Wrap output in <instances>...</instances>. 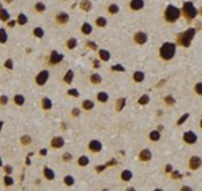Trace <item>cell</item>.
<instances>
[{"label": "cell", "mask_w": 202, "mask_h": 191, "mask_svg": "<svg viewBox=\"0 0 202 191\" xmlns=\"http://www.w3.org/2000/svg\"><path fill=\"white\" fill-rule=\"evenodd\" d=\"M177 54V43L174 42H164L159 47V58L164 62L173 61Z\"/></svg>", "instance_id": "1"}, {"label": "cell", "mask_w": 202, "mask_h": 191, "mask_svg": "<svg viewBox=\"0 0 202 191\" xmlns=\"http://www.w3.org/2000/svg\"><path fill=\"white\" fill-rule=\"evenodd\" d=\"M181 15H182L181 8H178L177 6H174V4H168V6H166V8H164L163 19L167 22V23L173 24V23H177V22L179 20Z\"/></svg>", "instance_id": "2"}, {"label": "cell", "mask_w": 202, "mask_h": 191, "mask_svg": "<svg viewBox=\"0 0 202 191\" xmlns=\"http://www.w3.org/2000/svg\"><path fill=\"white\" fill-rule=\"evenodd\" d=\"M195 34H197V30H195L194 27H190V28H187L186 31L178 34L177 45L182 46V47H189V46L191 45V42H193V39H194Z\"/></svg>", "instance_id": "3"}, {"label": "cell", "mask_w": 202, "mask_h": 191, "mask_svg": "<svg viewBox=\"0 0 202 191\" xmlns=\"http://www.w3.org/2000/svg\"><path fill=\"white\" fill-rule=\"evenodd\" d=\"M181 11H182V15H183V17H185L187 22L194 20L195 17H197V15H198V8L195 7L191 1H185V3H183V6H182V10Z\"/></svg>", "instance_id": "4"}, {"label": "cell", "mask_w": 202, "mask_h": 191, "mask_svg": "<svg viewBox=\"0 0 202 191\" xmlns=\"http://www.w3.org/2000/svg\"><path fill=\"white\" fill-rule=\"evenodd\" d=\"M133 41H135L136 45H139V46L146 45L147 42H148V34L144 31H136L133 34Z\"/></svg>", "instance_id": "5"}, {"label": "cell", "mask_w": 202, "mask_h": 191, "mask_svg": "<svg viewBox=\"0 0 202 191\" xmlns=\"http://www.w3.org/2000/svg\"><path fill=\"white\" fill-rule=\"evenodd\" d=\"M183 141L186 144H189V146H194L195 143L198 141V136H197L195 132H193V131H186L183 133Z\"/></svg>", "instance_id": "6"}, {"label": "cell", "mask_w": 202, "mask_h": 191, "mask_svg": "<svg viewBox=\"0 0 202 191\" xmlns=\"http://www.w3.org/2000/svg\"><path fill=\"white\" fill-rule=\"evenodd\" d=\"M202 166V159L199 156H191L189 159V168L191 171H197L199 170Z\"/></svg>", "instance_id": "7"}, {"label": "cell", "mask_w": 202, "mask_h": 191, "mask_svg": "<svg viewBox=\"0 0 202 191\" xmlns=\"http://www.w3.org/2000/svg\"><path fill=\"white\" fill-rule=\"evenodd\" d=\"M144 6H146L144 0H129V10H131V11L137 12V11L143 10Z\"/></svg>", "instance_id": "8"}, {"label": "cell", "mask_w": 202, "mask_h": 191, "mask_svg": "<svg viewBox=\"0 0 202 191\" xmlns=\"http://www.w3.org/2000/svg\"><path fill=\"white\" fill-rule=\"evenodd\" d=\"M152 159V152H151V150H148V148H144V150H142L139 152V160L140 162H150V160Z\"/></svg>", "instance_id": "9"}, {"label": "cell", "mask_w": 202, "mask_h": 191, "mask_svg": "<svg viewBox=\"0 0 202 191\" xmlns=\"http://www.w3.org/2000/svg\"><path fill=\"white\" fill-rule=\"evenodd\" d=\"M88 147H89V150H90L93 153H98V152H101V150H102V144H101V141H98V140H92Z\"/></svg>", "instance_id": "10"}, {"label": "cell", "mask_w": 202, "mask_h": 191, "mask_svg": "<svg viewBox=\"0 0 202 191\" xmlns=\"http://www.w3.org/2000/svg\"><path fill=\"white\" fill-rule=\"evenodd\" d=\"M47 80H49V71H47V70H42V71L36 76V80L35 81H36L38 85H45Z\"/></svg>", "instance_id": "11"}, {"label": "cell", "mask_w": 202, "mask_h": 191, "mask_svg": "<svg viewBox=\"0 0 202 191\" xmlns=\"http://www.w3.org/2000/svg\"><path fill=\"white\" fill-rule=\"evenodd\" d=\"M62 59H63L62 54H59V52H57V51H51V54H50V63H51V65H57V63H59Z\"/></svg>", "instance_id": "12"}, {"label": "cell", "mask_w": 202, "mask_h": 191, "mask_svg": "<svg viewBox=\"0 0 202 191\" xmlns=\"http://www.w3.org/2000/svg\"><path fill=\"white\" fill-rule=\"evenodd\" d=\"M65 146V140H63V137H61V136H55L54 139L51 140V147L53 148H62V147Z\"/></svg>", "instance_id": "13"}, {"label": "cell", "mask_w": 202, "mask_h": 191, "mask_svg": "<svg viewBox=\"0 0 202 191\" xmlns=\"http://www.w3.org/2000/svg\"><path fill=\"white\" fill-rule=\"evenodd\" d=\"M126 105H127V98L124 97H120L116 100V104H115V108L117 112H121L123 109L126 108Z\"/></svg>", "instance_id": "14"}, {"label": "cell", "mask_w": 202, "mask_h": 191, "mask_svg": "<svg viewBox=\"0 0 202 191\" xmlns=\"http://www.w3.org/2000/svg\"><path fill=\"white\" fill-rule=\"evenodd\" d=\"M132 78H133V81H135V82L140 83V82H143V81L146 80V74H144V71H140V70H137V71H135V73H133Z\"/></svg>", "instance_id": "15"}, {"label": "cell", "mask_w": 202, "mask_h": 191, "mask_svg": "<svg viewBox=\"0 0 202 191\" xmlns=\"http://www.w3.org/2000/svg\"><path fill=\"white\" fill-rule=\"evenodd\" d=\"M132 171L131 170H124L121 171V174H120V178H121L123 182H131V179H132Z\"/></svg>", "instance_id": "16"}, {"label": "cell", "mask_w": 202, "mask_h": 191, "mask_svg": "<svg viewBox=\"0 0 202 191\" xmlns=\"http://www.w3.org/2000/svg\"><path fill=\"white\" fill-rule=\"evenodd\" d=\"M57 22H58L59 24H65V23L69 22V15H67L66 12H59V14L57 15Z\"/></svg>", "instance_id": "17"}, {"label": "cell", "mask_w": 202, "mask_h": 191, "mask_svg": "<svg viewBox=\"0 0 202 191\" xmlns=\"http://www.w3.org/2000/svg\"><path fill=\"white\" fill-rule=\"evenodd\" d=\"M98 55H100L101 61H104V62H108L109 59H111V52L108 50H104V49L98 50Z\"/></svg>", "instance_id": "18"}, {"label": "cell", "mask_w": 202, "mask_h": 191, "mask_svg": "<svg viewBox=\"0 0 202 191\" xmlns=\"http://www.w3.org/2000/svg\"><path fill=\"white\" fill-rule=\"evenodd\" d=\"M160 137H162V136H160V131H159V129H156V131H151L150 135H148V139H150L151 141H154V143L159 141Z\"/></svg>", "instance_id": "19"}, {"label": "cell", "mask_w": 202, "mask_h": 191, "mask_svg": "<svg viewBox=\"0 0 202 191\" xmlns=\"http://www.w3.org/2000/svg\"><path fill=\"white\" fill-rule=\"evenodd\" d=\"M92 31H93V27H92L90 23H84L81 26V32L84 35H90Z\"/></svg>", "instance_id": "20"}, {"label": "cell", "mask_w": 202, "mask_h": 191, "mask_svg": "<svg viewBox=\"0 0 202 191\" xmlns=\"http://www.w3.org/2000/svg\"><path fill=\"white\" fill-rule=\"evenodd\" d=\"M107 24H108V20H107L104 16H98L97 19H96V26H97V27L104 28V27H107Z\"/></svg>", "instance_id": "21"}, {"label": "cell", "mask_w": 202, "mask_h": 191, "mask_svg": "<svg viewBox=\"0 0 202 191\" xmlns=\"http://www.w3.org/2000/svg\"><path fill=\"white\" fill-rule=\"evenodd\" d=\"M108 12L111 15H116V14H119V12H120V7H119L116 3L109 4V6H108Z\"/></svg>", "instance_id": "22"}, {"label": "cell", "mask_w": 202, "mask_h": 191, "mask_svg": "<svg viewBox=\"0 0 202 191\" xmlns=\"http://www.w3.org/2000/svg\"><path fill=\"white\" fill-rule=\"evenodd\" d=\"M80 7L81 10H84V11H90L92 10V1H89V0H82L80 3Z\"/></svg>", "instance_id": "23"}, {"label": "cell", "mask_w": 202, "mask_h": 191, "mask_svg": "<svg viewBox=\"0 0 202 191\" xmlns=\"http://www.w3.org/2000/svg\"><path fill=\"white\" fill-rule=\"evenodd\" d=\"M82 108L85 111H92L94 108V102L92 100H84L82 101Z\"/></svg>", "instance_id": "24"}, {"label": "cell", "mask_w": 202, "mask_h": 191, "mask_svg": "<svg viewBox=\"0 0 202 191\" xmlns=\"http://www.w3.org/2000/svg\"><path fill=\"white\" fill-rule=\"evenodd\" d=\"M43 172H45L46 179H49V181H53V179L55 178V174H54V171L50 170L49 167H45V170H43Z\"/></svg>", "instance_id": "25"}, {"label": "cell", "mask_w": 202, "mask_h": 191, "mask_svg": "<svg viewBox=\"0 0 202 191\" xmlns=\"http://www.w3.org/2000/svg\"><path fill=\"white\" fill-rule=\"evenodd\" d=\"M73 77H74V71L73 70H67L66 76H65V78H63V81H65V83H72V81H73Z\"/></svg>", "instance_id": "26"}, {"label": "cell", "mask_w": 202, "mask_h": 191, "mask_svg": "<svg viewBox=\"0 0 202 191\" xmlns=\"http://www.w3.org/2000/svg\"><path fill=\"white\" fill-rule=\"evenodd\" d=\"M97 100L100 101V102H107V101L109 100L108 93H105V92H100V93L97 94Z\"/></svg>", "instance_id": "27"}, {"label": "cell", "mask_w": 202, "mask_h": 191, "mask_svg": "<svg viewBox=\"0 0 202 191\" xmlns=\"http://www.w3.org/2000/svg\"><path fill=\"white\" fill-rule=\"evenodd\" d=\"M66 47H67L69 50L76 49V47H77V39H76V38H70L69 41L66 42Z\"/></svg>", "instance_id": "28"}, {"label": "cell", "mask_w": 202, "mask_h": 191, "mask_svg": "<svg viewBox=\"0 0 202 191\" xmlns=\"http://www.w3.org/2000/svg\"><path fill=\"white\" fill-rule=\"evenodd\" d=\"M89 164V157L88 156H80L78 157V166H81V167H85V166H88Z\"/></svg>", "instance_id": "29"}, {"label": "cell", "mask_w": 202, "mask_h": 191, "mask_svg": "<svg viewBox=\"0 0 202 191\" xmlns=\"http://www.w3.org/2000/svg\"><path fill=\"white\" fill-rule=\"evenodd\" d=\"M101 81H102V78H101L100 74H92L90 76V82L94 83V85H97V83H100Z\"/></svg>", "instance_id": "30"}, {"label": "cell", "mask_w": 202, "mask_h": 191, "mask_svg": "<svg viewBox=\"0 0 202 191\" xmlns=\"http://www.w3.org/2000/svg\"><path fill=\"white\" fill-rule=\"evenodd\" d=\"M42 106H43V109H46V111L51 109V106H53L51 100H49V98H43L42 100Z\"/></svg>", "instance_id": "31"}, {"label": "cell", "mask_w": 202, "mask_h": 191, "mask_svg": "<svg viewBox=\"0 0 202 191\" xmlns=\"http://www.w3.org/2000/svg\"><path fill=\"white\" fill-rule=\"evenodd\" d=\"M137 102H139V105L148 104V102H150V96H148V94H143V96L139 98V101H137Z\"/></svg>", "instance_id": "32"}, {"label": "cell", "mask_w": 202, "mask_h": 191, "mask_svg": "<svg viewBox=\"0 0 202 191\" xmlns=\"http://www.w3.org/2000/svg\"><path fill=\"white\" fill-rule=\"evenodd\" d=\"M190 117V113H185L183 116H181V117L178 118V121H177V125H182V124H185L186 120Z\"/></svg>", "instance_id": "33"}, {"label": "cell", "mask_w": 202, "mask_h": 191, "mask_svg": "<svg viewBox=\"0 0 202 191\" xmlns=\"http://www.w3.org/2000/svg\"><path fill=\"white\" fill-rule=\"evenodd\" d=\"M194 92L195 94H198V96H202V82H197L194 85Z\"/></svg>", "instance_id": "34"}, {"label": "cell", "mask_w": 202, "mask_h": 191, "mask_svg": "<svg viewBox=\"0 0 202 191\" xmlns=\"http://www.w3.org/2000/svg\"><path fill=\"white\" fill-rule=\"evenodd\" d=\"M63 182H65L66 186H73V184H74V178L72 176V175H67V176H65Z\"/></svg>", "instance_id": "35"}, {"label": "cell", "mask_w": 202, "mask_h": 191, "mask_svg": "<svg viewBox=\"0 0 202 191\" xmlns=\"http://www.w3.org/2000/svg\"><path fill=\"white\" fill-rule=\"evenodd\" d=\"M164 102H166V105H174L175 98L173 97V96H166V97H164Z\"/></svg>", "instance_id": "36"}, {"label": "cell", "mask_w": 202, "mask_h": 191, "mask_svg": "<svg viewBox=\"0 0 202 191\" xmlns=\"http://www.w3.org/2000/svg\"><path fill=\"white\" fill-rule=\"evenodd\" d=\"M18 23H19V24H22V26L26 24V23H27V17H26L23 14H20L19 16H18Z\"/></svg>", "instance_id": "37"}, {"label": "cell", "mask_w": 202, "mask_h": 191, "mask_svg": "<svg viewBox=\"0 0 202 191\" xmlns=\"http://www.w3.org/2000/svg\"><path fill=\"white\" fill-rule=\"evenodd\" d=\"M6 41H7V34H6V30L0 28V42H1V43H4Z\"/></svg>", "instance_id": "38"}, {"label": "cell", "mask_w": 202, "mask_h": 191, "mask_svg": "<svg viewBox=\"0 0 202 191\" xmlns=\"http://www.w3.org/2000/svg\"><path fill=\"white\" fill-rule=\"evenodd\" d=\"M8 17H10V15H8L7 11L6 10L0 11V19H1V20H8Z\"/></svg>", "instance_id": "39"}, {"label": "cell", "mask_w": 202, "mask_h": 191, "mask_svg": "<svg viewBox=\"0 0 202 191\" xmlns=\"http://www.w3.org/2000/svg\"><path fill=\"white\" fill-rule=\"evenodd\" d=\"M15 104L16 105H22L23 104V102H25V98H23V96H19V94H18V96H15Z\"/></svg>", "instance_id": "40"}, {"label": "cell", "mask_w": 202, "mask_h": 191, "mask_svg": "<svg viewBox=\"0 0 202 191\" xmlns=\"http://www.w3.org/2000/svg\"><path fill=\"white\" fill-rule=\"evenodd\" d=\"M34 35H35V36H36V38H42V36H43V30H42V28H35V30H34Z\"/></svg>", "instance_id": "41"}, {"label": "cell", "mask_w": 202, "mask_h": 191, "mask_svg": "<svg viewBox=\"0 0 202 191\" xmlns=\"http://www.w3.org/2000/svg\"><path fill=\"white\" fill-rule=\"evenodd\" d=\"M112 70H113V71H126V67L121 66V65H113V66H112Z\"/></svg>", "instance_id": "42"}, {"label": "cell", "mask_w": 202, "mask_h": 191, "mask_svg": "<svg viewBox=\"0 0 202 191\" xmlns=\"http://www.w3.org/2000/svg\"><path fill=\"white\" fill-rule=\"evenodd\" d=\"M4 183L7 184V186H11V184H14V181H12V178L6 176V178H4Z\"/></svg>", "instance_id": "43"}, {"label": "cell", "mask_w": 202, "mask_h": 191, "mask_svg": "<svg viewBox=\"0 0 202 191\" xmlns=\"http://www.w3.org/2000/svg\"><path fill=\"white\" fill-rule=\"evenodd\" d=\"M22 143H23V144L31 143V137H30V136H23V137H22Z\"/></svg>", "instance_id": "44"}, {"label": "cell", "mask_w": 202, "mask_h": 191, "mask_svg": "<svg viewBox=\"0 0 202 191\" xmlns=\"http://www.w3.org/2000/svg\"><path fill=\"white\" fill-rule=\"evenodd\" d=\"M86 45H88V47H89V49H92V50H97V45H96L94 42H88Z\"/></svg>", "instance_id": "45"}, {"label": "cell", "mask_w": 202, "mask_h": 191, "mask_svg": "<svg viewBox=\"0 0 202 191\" xmlns=\"http://www.w3.org/2000/svg\"><path fill=\"white\" fill-rule=\"evenodd\" d=\"M67 93H69L70 96H74V97H78V96H80V93H78V92H77L76 89H70V90L67 92Z\"/></svg>", "instance_id": "46"}, {"label": "cell", "mask_w": 202, "mask_h": 191, "mask_svg": "<svg viewBox=\"0 0 202 191\" xmlns=\"http://www.w3.org/2000/svg\"><path fill=\"white\" fill-rule=\"evenodd\" d=\"M171 176L174 178V179H179V178H182L181 174H179L178 171H173V172H171Z\"/></svg>", "instance_id": "47"}, {"label": "cell", "mask_w": 202, "mask_h": 191, "mask_svg": "<svg viewBox=\"0 0 202 191\" xmlns=\"http://www.w3.org/2000/svg\"><path fill=\"white\" fill-rule=\"evenodd\" d=\"M35 8L38 11H45V4H42V3H38L36 6H35Z\"/></svg>", "instance_id": "48"}, {"label": "cell", "mask_w": 202, "mask_h": 191, "mask_svg": "<svg viewBox=\"0 0 202 191\" xmlns=\"http://www.w3.org/2000/svg\"><path fill=\"white\" fill-rule=\"evenodd\" d=\"M164 171H166V174H171V172H173V166L167 164V166H166V168H164Z\"/></svg>", "instance_id": "49"}, {"label": "cell", "mask_w": 202, "mask_h": 191, "mask_svg": "<svg viewBox=\"0 0 202 191\" xmlns=\"http://www.w3.org/2000/svg\"><path fill=\"white\" fill-rule=\"evenodd\" d=\"M6 67H7V69H12V61H11V59H8L7 62H6Z\"/></svg>", "instance_id": "50"}, {"label": "cell", "mask_w": 202, "mask_h": 191, "mask_svg": "<svg viewBox=\"0 0 202 191\" xmlns=\"http://www.w3.org/2000/svg\"><path fill=\"white\" fill-rule=\"evenodd\" d=\"M7 101H8V100H7V97H6V96H1V97H0V102H1L3 105H4V104H7Z\"/></svg>", "instance_id": "51"}, {"label": "cell", "mask_w": 202, "mask_h": 191, "mask_svg": "<svg viewBox=\"0 0 202 191\" xmlns=\"http://www.w3.org/2000/svg\"><path fill=\"white\" fill-rule=\"evenodd\" d=\"M93 67L98 69V67H100V62H98V61H93Z\"/></svg>", "instance_id": "52"}, {"label": "cell", "mask_w": 202, "mask_h": 191, "mask_svg": "<svg viewBox=\"0 0 202 191\" xmlns=\"http://www.w3.org/2000/svg\"><path fill=\"white\" fill-rule=\"evenodd\" d=\"M72 115H73V116H78V115H80V111H78V109H73Z\"/></svg>", "instance_id": "53"}, {"label": "cell", "mask_w": 202, "mask_h": 191, "mask_svg": "<svg viewBox=\"0 0 202 191\" xmlns=\"http://www.w3.org/2000/svg\"><path fill=\"white\" fill-rule=\"evenodd\" d=\"M63 159H65V160H70V159H72V156H70L69 153H66V155L63 156Z\"/></svg>", "instance_id": "54"}, {"label": "cell", "mask_w": 202, "mask_h": 191, "mask_svg": "<svg viewBox=\"0 0 202 191\" xmlns=\"http://www.w3.org/2000/svg\"><path fill=\"white\" fill-rule=\"evenodd\" d=\"M11 171H12V168H11V167H6V172H7V174H10V172H11Z\"/></svg>", "instance_id": "55"}, {"label": "cell", "mask_w": 202, "mask_h": 191, "mask_svg": "<svg viewBox=\"0 0 202 191\" xmlns=\"http://www.w3.org/2000/svg\"><path fill=\"white\" fill-rule=\"evenodd\" d=\"M41 153H42V155H43V156H45V155H46V153H47V151H46V150H42V151H41Z\"/></svg>", "instance_id": "56"}, {"label": "cell", "mask_w": 202, "mask_h": 191, "mask_svg": "<svg viewBox=\"0 0 202 191\" xmlns=\"http://www.w3.org/2000/svg\"><path fill=\"white\" fill-rule=\"evenodd\" d=\"M198 15H201V16H202V7L198 10Z\"/></svg>", "instance_id": "57"}, {"label": "cell", "mask_w": 202, "mask_h": 191, "mask_svg": "<svg viewBox=\"0 0 202 191\" xmlns=\"http://www.w3.org/2000/svg\"><path fill=\"white\" fill-rule=\"evenodd\" d=\"M199 127H201V129H202V118L199 120Z\"/></svg>", "instance_id": "58"}, {"label": "cell", "mask_w": 202, "mask_h": 191, "mask_svg": "<svg viewBox=\"0 0 202 191\" xmlns=\"http://www.w3.org/2000/svg\"><path fill=\"white\" fill-rule=\"evenodd\" d=\"M1 125H3V122H0V128H1Z\"/></svg>", "instance_id": "59"}, {"label": "cell", "mask_w": 202, "mask_h": 191, "mask_svg": "<svg viewBox=\"0 0 202 191\" xmlns=\"http://www.w3.org/2000/svg\"><path fill=\"white\" fill-rule=\"evenodd\" d=\"M0 166H1V159H0Z\"/></svg>", "instance_id": "60"}]
</instances>
